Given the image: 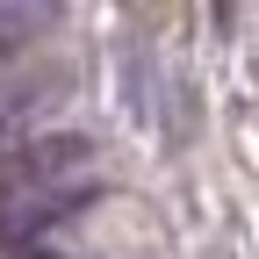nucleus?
Wrapping results in <instances>:
<instances>
[{"label":"nucleus","mask_w":259,"mask_h":259,"mask_svg":"<svg viewBox=\"0 0 259 259\" xmlns=\"http://www.w3.org/2000/svg\"><path fill=\"white\" fill-rule=\"evenodd\" d=\"M15 259H65V252H51V245H29V252H15Z\"/></svg>","instance_id":"nucleus-1"}]
</instances>
